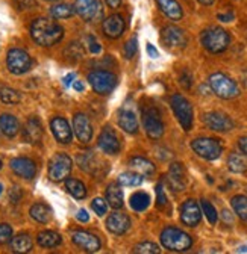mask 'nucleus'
Wrapping results in <instances>:
<instances>
[{"label": "nucleus", "instance_id": "f257e3e1", "mask_svg": "<svg viewBox=\"0 0 247 254\" xmlns=\"http://www.w3.org/2000/svg\"><path fill=\"white\" fill-rule=\"evenodd\" d=\"M30 37L37 44L43 47H50L64 38V29L55 20L40 17L30 24Z\"/></svg>", "mask_w": 247, "mask_h": 254}, {"label": "nucleus", "instance_id": "f03ea898", "mask_svg": "<svg viewBox=\"0 0 247 254\" xmlns=\"http://www.w3.org/2000/svg\"><path fill=\"white\" fill-rule=\"evenodd\" d=\"M200 43L211 53H223L231 44V35L223 27L212 26L202 32Z\"/></svg>", "mask_w": 247, "mask_h": 254}, {"label": "nucleus", "instance_id": "7ed1b4c3", "mask_svg": "<svg viewBox=\"0 0 247 254\" xmlns=\"http://www.w3.org/2000/svg\"><path fill=\"white\" fill-rule=\"evenodd\" d=\"M160 239L165 250H170L174 253H183L190 250L193 245V238L177 227H165L161 232Z\"/></svg>", "mask_w": 247, "mask_h": 254}, {"label": "nucleus", "instance_id": "20e7f679", "mask_svg": "<svg viewBox=\"0 0 247 254\" xmlns=\"http://www.w3.org/2000/svg\"><path fill=\"white\" fill-rule=\"evenodd\" d=\"M212 92L223 100H231L240 95V88L235 80H232L225 73H214L208 79Z\"/></svg>", "mask_w": 247, "mask_h": 254}, {"label": "nucleus", "instance_id": "39448f33", "mask_svg": "<svg viewBox=\"0 0 247 254\" xmlns=\"http://www.w3.org/2000/svg\"><path fill=\"white\" fill-rule=\"evenodd\" d=\"M170 105L174 117L182 126V129L185 132H190L193 129V121H194V111L191 103L182 94H173L170 99Z\"/></svg>", "mask_w": 247, "mask_h": 254}, {"label": "nucleus", "instance_id": "423d86ee", "mask_svg": "<svg viewBox=\"0 0 247 254\" xmlns=\"http://www.w3.org/2000/svg\"><path fill=\"white\" fill-rule=\"evenodd\" d=\"M143 126H144V130L150 139L157 141V139L163 138L165 126H164L160 111L155 106L143 108Z\"/></svg>", "mask_w": 247, "mask_h": 254}, {"label": "nucleus", "instance_id": "0eeeda50", "mask_svg": "<svg viewBox=\"0 0 247 254\" xmlns=\"http://www.w3.org/2000/svg\"><path fill=\"white\" fill-rule=\"evenodd\" d=\"M193 151L205 159V161H215L223 153V145L219 139L215 138H196L191 141Z\"/></svg>", "mask_w": 247, "mask_h": 254}, {"label": "nucleus", "instance_id": "6e6552de", "mask_svg": "<svg viewBox=\"0 0 247 254\" xmlns=\"http://www.w3.org/2000/svg\"><path fill=\"white\" fill-rule=\"evenodd\" d=\"M88 82L94 89V92L100 95H108L115 89L118 79L114 73L108 70H94L88 74Z\"/></svg>", "mask_w": 247, "mask_h": 254}, {"label": "nucleus", "instance_id": "1a4fd4ad", "mask_svg": "<svg viewBox=\"0 0 247 254\" xmlns=\"http://www.w3.org/2000/svg\"><path fill=\"white\" fill-rule=\"evenodd\" d=\"M76 162H78L79 168L83 170L89 176L102 177L108 171V167H106L108 164L103 162L94 151H82V153H79L78 157H76Z\"/></svg>", "mask_w": 247, "mask_h": 254}, {"label": "nucleus", "instance_id": "9d476101", "mask_svg": "<svg viewBox=\"0 0 247 254\" xmlns=\"http://www.w3.org/2000/svg\"><path fill=\"white\" fill-rule=\"evenodd\" d=\"M73 162L69 154L56 153L49 162V177L52 182H64L72 173Z\"/></svg>", "mask_w": 247, "mask_h": 254}, {"label": "nucleus", "instance_id": "9b49d317", "mask_svg": "<svg viewBox=\"0 0 247 254\" xmlns=\"http://www.w3.org/2000/svg\"><path fill=\"white\" fill-rule=\"evenodd\" d=\"M75 12L85 21H99L103 17V6L100 0H75Z\"/></svg>", "mask_w": 247, "mask_h": 254}, {"label": "nucleus", "instance_id": "f8f14e48", "mask_svg": "<svg viewBox=\"0 0 247 254\" xmlns=\"http://www.w3.org/2000/svg\"><path fill=\"white\" fill-rule=\"evenodd\" d=\"M6 67L12 74L20 76L32 68V59L21 49H11L6 56Z\"/></svg>", "mask_w": 247, "mask_h": 254}, {"label": "nucleus", "instance_id": "ddd939ff", "mask_svg": "<svg viewBox=\"0 0 247 254\" xmlns=\"http://www.w3.org/2000/svg\"><path fill=\"white\" fill-rule=\"evenodd\" d=\"M203 123L208 129H211L214 132H220V133L231 132L235 127V123L229 115H226L223 112H217V111L206 112L203 115Z\"/></svg>", "mask_w": 247, "mask_h": 254}, {"label": "nucleus", "instance_id": "4468645a", "mask_svg": "<svg viewBox=\"0 0 247 254\" xmlns=\"http://www.w3.org/2000/svg\"><path fill=\"white\" fill-rule=\"evenodd\" d=\"M161 40L165 47L173 49V50H180L185 49L188 44V37L187 34L176 26H165L161 32Z\"/></svg>", "mask_w": 247, "mask_h": 254}, {"label": "nucleus", "instance_id": "2eb2a0df", "mask_svg": "<svg viewBox=\"0 0 247 254\" xmlns=\"http://www.w3.org/2000/svg\"><path fill=\"white\" fill-rule=\"evenodd\" d=\"M180 221L188 227H196L202 221V209L199 203L193 198L183 201L180 206Z\"/></svg>", "mask_w": 247, "mask_h": 254}, {"label": "nucleus", "instance_id": "dca6fc26", "mask_svg": "<svg viewBox=\"0 0 247 254\" xmlns=\"http://www.w3.org/2000/svg\"><path fill=\"white\" fill-rule=\"evenodd\" d=\"M188 179L182 164H171L167 174V185L173 192H182L187 188Z\"/></svg>", "mask_w": 247, "mask_h": 254}, {"label": "nucleus", "instance_id": "f3484780", "mask_svg": "<svg viewBox=\"0 0 247 254\" xmlns=\"http://www.w3.org/2000/svg\"><path fill=\"white\" fill-rule=\"evenodd\" d=\"M72 241L76 247H79L81 250L86 251V253H97L102 247L100 239L92 235L89 232L85 230H78L72 235Z\"/></svg>", "mask_w": 247, "mask_h": 254}, {"label": "nucleus", "instance_id": "a211bd4d", "mask_svg": "<svg viewBox=\"0 0 247 254\" xmlns=\"http://www.w3.org/2000/svg\"><path fill=\"white\" fill-rule=\"evenodd\" d=\"M97 144L99 148L106 154H117L120 151V139L111 126L103 127V130L99 135Z\"/></svg>", "mask_w": 247, "mask_h": 254}, {"label": "nucleus", "instance_id": "6ab92c4d", "mask_svg": "<svg viewBox=\"0 0 247 254\" xmlns=\"http://www.w3.org/2000/svg\"><path fill=\"white\" fill-rule=\"evenodd\" d=\"M50 129L55 139L61 144H70L73 138V129L70 127L69 121L63 117H55L50 121Z\"/></svg>", "mask_w": 247, "mask_h": 254}, {"label": "nucleus", "instance_id": "aec40b11", "mask_svg": "<svg viewBox=\"0 0 247 254\" xmlns=\"http://www.w3.org/2000/svg\"><path fill=\"white\" fill-rule=\"evenodd\" d=\"M73 132L82 144H88L92 139V126L85 114H76L73 117Z\"/></svg>", "mask_w": 247, "mask_h": 254}, {"label": "nucleus", "instance_id": "412c9836", "mask_svg": "<svg viewBox=\"0 0 247 254\" xmlns=\"http://www.w3.org/2000/svg\"><path fill=\"white\" fill-rule=\"evenodd\" d=\"M102 29H103V34L111 38V40H115V38H120L123 35V32L126 29V23H125V18L118 14H112L109 17H106L103 20V24H102Z\"/></svg>", "mask_w": 247, "mask_h": 254}, {"label": "nucleus", "instance_id": "4be33fe9", "mask_svg": "<svg viewBox=\"0 0 247 254\" xmlns=\"http://www.w3.org/2000/svg\"><path fill=\"white\" fill-rule=\"evenodd\" d=\"M11 170L21 179H34L37 176V165L29 157H15L11 161Z\"/></svg>", "mask_w": 247, "mask_h": 254}, {"label": "nucleus", "instance_id": "5701e85b", "mask_svg": "<svg viewBox=\"0 0 247 254\" xmlns=\"http://www.w3.org/2000/svg\"><path fill=\"white\" fill-rule=\"evenodd\" d=\"M106 229L112 235H125L131 229V219L126 213L115 210L106 218Z\"/></svg>", "mask_w": 247, "mask_h": 254}, {"label": "nucleus", "instance_id": "b1692460", "mask_svg": "<svg viewBox=\"0 0 247 254\" xmlns=\"http://www.w3.org/2000/svg\"><path fill=\"white\" fill-rule=\"evenodd\" d=\"M23 138L29 144H40L43 139V126L37 117L29 118L23 127Z\"/></svg>", "mask_w": 247, "mask_h": 254}, {"label": "nucleus", "instance_id": "393cba45", "mask_svg": "<svg viewBox=\"0 0 247 254\" xmlns=\"http://www.w3.org/2000/svg\"><path fill=\"white\" fill-rule=\"evenodd\" d=\"M118 126L129 135H135L140 129V123L132 109L123 108L118 112Z\"/></svg>", "mask_w": 247, "mask_h": 254}, {"label": "nucleus", "instance_id": "a878e982", "mask_svg": "<svg viewBox=\"0 0 247 254\" xmlns=\"http://www.w3.org/2000/svg\"><path fill=\"white\" fill-rule=\"evenodd\" d=\"M155 2L167 18H170L171 21L182 20L183 11H182V6L177 3V0H155Z\"/></svg>", "mask_w": 247, "mask_h": 254}, {"label": "nucleus", "instance_id": "bb28decb", "mask_svg": "<svg viewBox=\"0 0 247 254\" xmlns=\"http://www.w3.org/2000/svg\"><path fill=\"white\" fill-rule=\"evenodd\" d=\"M20 130L18 120L11 114H2L0 115V133L6 138H14Z\"/></svg>", "mask_w": 247, "mask_h": 254}, {"label": "nucleus", "instance_id": "cd10ccee", "mask_svg": "<svg viewBox=\"0 0 247 254\" xmlns=\"http://www.w3.org/2000/svg\"><path fill=\"white\" fill-rule=\"evenodd\" d=\"M106 201L112 209H121L125 204V198H123V190L120 188V183H109L106 188Z\"/></svg>", "mask_w": 247, "mask_h": 254}, {"label": "nucleus", "instance_id": "c85d7f7f", "mask_svg": "<svg viewBox=\"0 0 247 254\" xmlns=\"http://www.w3.org/2000/svg\"><path fill=\"white\" fill-rule=\"evenodd\" d=\"M129 165L134 171L140 173L144 177H150L153 173H155V165H153L149 159L141 157V156H135L129 161Z\"/></svg>", "mask_w": 247, "mask_h": 254}, {"label": "nucleus", "instance_id": "c756f323", "mask_svg": "<svg viewBox=\"0 0 247 254\" xmlns=\"http://www.w3.org/2000/svg\"><path fill=\"white\" fill-rule=\"evenodd\" d=\"M29 213H30V216H32L37 222H41V224H47V222L53 216L52 209L47 204H44V203H35L32 207H30Z\"/></svg>", "mask_w": 247, "mask_h": 254}, {"label": "nucleus", "instance_id": "7c9ffc66", "mask_svg": "<svg viewBox=\"0 0 247 254\" xmlns=\"http://www.w3.org/2000/svg\"><path fill=\"white\" fill-rule=\"evenodd\" d=\"M37 242L43 248H55V247L61 245V242H63V238H61V235L56 233V232L44 230V232H40L38 233Z\"/></svg>", "mask_w": 247, "mask_h": 254}, {"label": "nucleus", "instance_id": "2f4dec72", "mask_svg": "<svg viewBox=\"0 0 247 254\" xmlns=\"http://www.w3.org/2000/svg\"><path fill=\"white\" fill-rule=\"evenodd\" d=\"M9 244H11V250L14 253H30L32 251V247H34L32 239H30V236L26 233L17 235L15 238L11 239Z\"/></svg>", "mask_w": 247, "mask_h": 254}, {"label": "nucleus", "instance_id": "473e14b6", "mask_svg": "<svg viewBox=\"0 0 247 254\" xmlns=\"http://www.w3.org/2000/svg\"><path fill=\"white\" fill-rule=\"evenodd\" d=\"M228 168L237 174L246 173L247 171V156L243 153H231L228 157Z\"/></svg>", "mask_w": 247, "mask_h": 254}, {"label": "nucleus", "instance_id": "72a5a7b5", "mask_svg": "<svg viewBox=\"0 0 247 254\" xmlns=\"http://www.w3.org/2000/svg\"><path fill=\"white\" fill-rule=\"evenodd\" d=\"M66 189L76 200H83L86 197V188L78 179H66Z\"/></svg>", "mask_w": 247, "mask_h": 254}, {"label": "nucleus", "instance_id": "f704fd0d", "mask_svg": "<svg viewBox=\"0 0 247 254\" xmlns=\"http://www.w3.org/2000/svg\"><path fill=\"white\" fill-rule=\"evenodd\" d=\"M231 206H232L234 212L237 213V216L240 219H243L244 222H247V197L246 195H235L231 200Z\"/></svg>", "mask_w": 247, "mask_h": 254}, {"label": "nucleus", "instance_id": "c9c22d12", "mask_svg": "<svg viewBox=\"0 0 247 254\" xmlns=\"http://www.w3.org/2000/svg\"><path fill=\"white\" fill-rule=\"evenodd\" d=\"M73 14H75V8L67 3H58L50 8V15L55 20H66V18H70Z\"/></svg>", "mask_w": 247, "mask_h": 254}, {"label": "nucleus", "instance_id": "e433bc0d", "mask_svg": "<svg viewBox=\"0 0 247 254\" xmlns=\"http://www.w3.org/2000/svg\"><path fill=\"white\" fill-rule=\"evenodd\" d=\"M129 203H131V207H132L134 210L143 212V210H146V209L149 207V204H150V197H149V194H146V192H143V190H140V192L132 194Z\"/></svg>", "mask_w": 247, "mask_h": 254}, {"label": "nucleus", "instance_id": "4c0bfd02", "mask_svg": "<svg viewBox=\"0 0 247 254\" xmlns=\"http://www.w3.org/2000/svg\"><path fill=\"white\" fill-rule=\"evenodd\" d=\"M118 183L121 186H140L143 183V176L137 171H126L121 173L118 177Z\"/></svg>", "mask_w": 247, "mask_h": 254}, {"label": "nucleus", "instance_id": "58836bf2", "mask_svg": "<svg viewBox=\"0 0 247 254\" xmlns=\"http://www.w3.org/2000/svg\"><path fill=\"white\" fill-rule=\"evenodd\" d=\"M0 100L5 105H17L21 100V97L17 89L9 88V86H2L0 88Z\"/></svg>", "mask_w": 247, "mask_h": 254}, {"label": "nucleus", "instance_id": "ea45409f", "mask_svg": "<svg viewBox=\"0 0 247 254\" xmlns=\"http://www.w3.org/2000/svg\"><path fill=\"white\" fill-rule=\"evenodd\" d=\"M200 206H202V212L205 213L206 219L209 221V224L214 226L215 222H217V219H219V213H217V210H215V207L208 200H202Z\"/></svg>", "mask_w": 247, "mask_h": 254}, {"label": "nucleus", "instance_id": "a19ab883", "mask_svg": "<svg viewBox=\"0 0 247 254\" xmlns=\"http://www.w3.org/2000/svg\"><path fill=\"white\" fill-rule=\"evenodd\" d=\"M160 251H161L160 247L153 242H141L134 248V253H141V254H158Z\"/></svg>", "mask_w": 247, "mask_h": 254}, {"label": "nucleus", "instance_id": "79ce46f5", "mask_svg": "<svg viewBox=\"0 0 247 254\" xmlns=\"http://www.w3.org/2000/svg\"><path fill=\"white\" fill-rule=\"evenodd\" d=\"M137 50H138V40H137V37H132L129 41H126L125 47H123V53H125V56L128 59H132L135 56Z\"/></svg>", "mask_w": 247, "mask_h": 254}, {"label": "nucleus", "instance_id": "37998d69", "mask_svg": "<svg viewBox=\"0 0 247 254\" xmlns=\"http://www.w3.org/2000/svg\"><path fill=\"white\" fill-rule=\"evenodd\" d=\"M91 207L99 216H103L108 212V201H105V198L97 197V198H94L91 201Z\"/></svg>", "mask_w": 247, "mask_h": 254}, {"label": "nucleus", "instance_id": "c03bdc74", "mask_svg": "<svg viewBox=\"0 0 247 254\" xmlns=\"http://www.w3.org/2000/svg\"><path fill=\"white\" fill-rule=\"evenodd\" d=\"M12 239V227L9 224H0V245H5Z\"/></svg>", "mask_w": 247, "mask_h": 254}, {"label": "nucleus", "instance_id": "a18cd8bd", "mask_svg": "<svg viewBox=\"0 0 247 254\" xmlns=\"http://www.w3.org/2000/svg\"><path fill=\"white\" fill-rule=\"evenodd\" d=\"M167 204H168V200H167L165 190H164V185L163 183H158L157 185V206L160 209H164Z\"/></svg>", "mask_w": 247, "mask_h": 254}, {"label": "nucleus", "instance_id": "49530a36", "mask_svg": "<svg viewBox=\"0 0 247 254\" xmlns=\"http://www.w3.org/2000/svg\"><path fill=\"white\" fill-rule=\"evenodd\" d=\"M18 9H32L37 6V0H15Z\"/></svg>", "mask_w": 247, "mask_h": 254}, {"label": "nucleus", "instance_id": "de8ad7c7", "mask_svg": "<svg viewBox=\"0 0 247 254\" xmlns=\"http://www.w3.org/2000/svg\"><path fill=\"white\" fill-rule=\"evenodd\" d=\"M88 44H89V52L92 55H99L102 52V46L96 41L94 37H88Z\"/></svg>", "mask_w": 247, "mask_h": 254}, {"label": "nucleus", "instance_id": "09e8293b", "mask_svg": "<svg viewBox=\"0 0 247 254\" xmlns=\"http://www.w3.org/2000/svg\"><path fill=\"white\" fill-rule=\"evenodd\" d=\"M180 85L183 86V88H187V89H190L191 88V74L188 73V71H185L182 76H180Z\"/></svg>", "mask_w": 247, "mask_h": 254}, {"label": "nucleus", "instance_id": "8fccbe9b", "mask_svg": "<svg viewBox=\"0 0 247 254\" xmlns=\"http://www.w3.org/2000/svg\"><path fill=\"white\" fill-rule=\"evenodd\" d=\"M238 148H240V151L243 154L247 156V136H243V138L238 139Z\"/></svg>", "mask_w": 247, "mask_h": 254}, {"label": "nucleus", "instance_id": "3c124183", "mask_svg": "<svg viewBox=\"0 0 247 254\" xmlns=\"http://www.w3.org/2000/svg\"><path fill=\"white\" fill-rule=\"evenodd\" d=\"M76 218H78L81 222H88V221H89V215L86 213V210H85V209H81V210L78 212Z\"/></svg>", "mask_w": 247, "mask_h": 254}, {"label": "nucleus", "instance_id": "603ef678", "mask_svg": "<svg viewBox=\"0 0 247 254\" xmlns=\"http://www.w3.org/2000/svg\"><path fill=\"white\" fill-rule=\"evenodd\" d=\"M147 53H149V56L150 58H153V59H157L158 56H160V53H158V50L153 47L152 44H147Z\"/></svg>", "mask_w": 247, "mask_h": 254}, {"label": "nucleus", "instance_id": "864d4df0", "mask_svg": "<svg viewBox=\"0 0 247 254\" xmlns=\"http://www.w3.org/2000/svg\"><path fill=\"white\" fill-rule=\"evenodd\" d=\"M217 18H219L220 21H232V20H234V14H232V12H229V14H219Z\"/></svg>", "mask_w": 247, "mask_h": 254}, {"label": "nucleus", "instance_id": "5fc2aeb1", "mask_svg": "<svg viewBox=\"0 0 247 254\" xmlns=\"http://www.w3.org/2000/svg\"><path fill=\"white\" fill-rule=\"evenodd\" d=\"M106 5L111 8V9H115L121 5V0H106Z\"/></svg>", "mask_w": 247, "mask_h": 254}, {"label": "nucleus", "instance_id": "6e6d98bb", "mask_svg": "<svg viewBox=\"0 0 247 254\" xmlns=\"http://www.w3.org/2000/svg\"><path fill=\"white\" fill-rule=\"evenodd\" d=\"M75 77H76V76H75V73H70L69 76H66V77H64V85H66V86H70V83L73 82V79H75Z\"/></svg>", "mask_w": 247, "mask_h": 254}, {"label": "nucleus", "instance_id": "4d7b16f0", "mask_svg": "<svg viewBox=\"0 0 247 254\" xmlns=\"http://www.w3.org/2000/svg\"><path fill=\"white\" fill-rule=\"evenodd\" d=\"M73 88H75L78 92H81V91H83V83H82L81 80H76V82L73 83Z\"/></svg>", "mask_w": 247, "mask_h": 254}, {"label": "nucleus", "instance_id": "13d9d810", "mask_svg": "<svg viewBox=\"0 0 247 254\" xmlns=\"http://www.w3.org/2000/svg\"><path fill=\"white\" fill-rule=\"evenodd\" d=\"M199 2H200L202 5H206V6H209V5H212V3H214V0H199Z\"/></svg>", "mask_w": 247, "mask_h": 254}, {"label": "nucleus", "instance_id": "bf43d9fd", "mask_svg": "<svg viewBox=\"0 0 247 254\" xmlns=\"http://www.w3.org/2000/svg\"><path fill=\"white\" fill-rule=\"evenodd\" d=\"M238 251H240V253H247V245H246V247H241Z\"/></svg>", "mask_w": 247, "mask_h": 254}, {"label": "nucleus", "instance_id": "052dcab7", "mask_svg": "<svg viewBox=\"0 0 247 254\" xmlns=\"http://www.w3.org/2000/svg\"><path fill=\"white\" fill-rule=\"evenodd\" d=\"M2 192H3V186L0 185V195H2Z\"/></svg>", "mask_w": 247, "mask_h": 254}, {"label": "nucleus", "instance_id": "680f3d73", "mask_svg": "<svg viewBox=\"0 0 247 254\" xmlns=\"http://www.w3.org/2000/svg\"><path fill=\"white\" fill-rule=\"evenodd\" d=\"M46 2H58V0H46Z\"/></svg>", "mask_w": 247, "mask_h": 254}, {"label": "nucleus", "instance_id": "e2e57ef3", "mask_svg": "<svg viewBox=\"0 0 247 254\" xmlns=\"http://www.w3.org/2000/svg\"><path fill=\"white\" fill-rule=\"evenodd\" d=\"M2 167H3V164H2V161H0V170H2Z\"/></svg>", "mask_w": 247, "mask_h": 254}]
</instances>
